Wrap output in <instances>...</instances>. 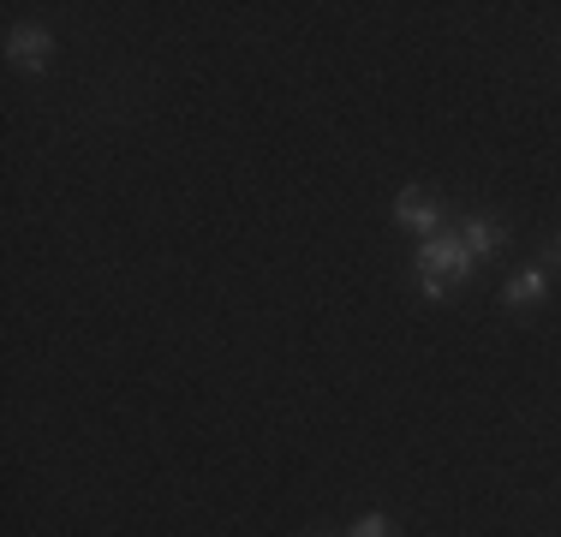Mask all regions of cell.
Masks as SVG:
<instances>
[{
	"label": "cell",
	"mask_w": 561,
	"mask_h": 537,
	"mask_svg": "<svg viewBox=\"0 0 561 537\" xmlns=\"http://www.w3.org/2000/svg\"><path fill=\"white\" fill-rule=\"evenodd\" d=\"M346 537H394V532H389V519H382V514H365V519H358V526L346 532Z\"/></svg>",
	"instance_id": "6"
},
{
	"label": "cell",
	"mask_w": 561,
	"mask_h": 537,
	"mask_svg": "<svg viewBox=\"0 0 561 537\" xmlns=\"http://www.w3.org/2000/svg\"><path fill=\"white\" fill-rule=\"evenodd\" d=\"M460 245L472 251V263H484V258H496V251H502V227L490 221V215H466V227H460Z\"/></svg>",
	"instance_id": "4"
},
{
	"label": "cell",
	"mask_w": 561,
	"mask_h": 537,
	"mask_svg": "<svg viewBox=\"0 0 561 537\" xmlns=\"http://www.w3.org/2000/svg\"><path fill=\"white\" fill-rule=\"evenodd\" d=\"M556 258H561V233H556Z\"/></svg>",
	"instance_id": "7"
},
{
	"label": "cell",
	"mask_w": 561,
	"mask_h": 537,
	"mask_svg": "<svg viewBox=\"0 0 561 537\" xmlns=\"http://www.w3.org/2000/svg\"><path fill=\"white\" fill-rule=\"evenodd\" d=\"M48 54H55L48 31H36V24H12V36H7V60H12V66H24V72H43Z\"/></svg>",
	"instance_id": "3"
},
{
	"label": "cell",
	"mask_w": 561,
	"mask_h": 537,
	"mask_svg": "<svg viewBox=\"0 0 561 537\" xmlns=\"http://www.w3.org/2000/svg\"><path fill=\"white\" fill-rule=\"evenodd\" d=\"M543 293H550V275H543V268H526V275H514L502 287V305H507V311H531Z\"/></svg>",
	"instance_id": "5"
},
{
	"label": "cell",
	"mask_w": 561,
	"mask_h": 537,
	"mask_svg": "<svg viewBox=\"0 0 561 537\" xmlns=\"http://www.w3.org/2000/svg\"><path fill=\"white\" fill-rule=\"evenodd\" d=\"M472 275V251L460 245V233H436L419 245V287L424 299H448V281Z\"/></svg>",
	"instance_id": "1"
},
{
	"label": "cell",
	"mask_w": 561,
	"mask_h": 537,
	"mask_svg": "<svg viewBox=\"0 0 561 537\" xmlns=\"http://www.w3.org/2000/svg\"><path fill=\"white\" fill-rule=\"evenodd\" d=\"M394 221L412 227V233L436 239V227H443V204H436V192H424V185H407V192L394 197Z\"/></svg>",
	"instance_id": "2"
}]
</instances>
